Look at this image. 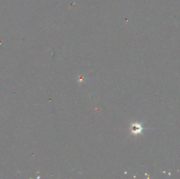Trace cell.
Segmentation results:
<instances>
[{
    "mask_svg": "<svg viewBox=\"0 0 180 179\" xmlns=\"http://www.w3.org/2000/svg\"><path fill=\"white\" fill-rule=\"evenodd\" d=\"M144 129L146 128L142 127V124L139 122L132 123L130 126L131 134L137 136L138 134H142V132Z\"/></svg>",
    "mask_w": 180,
    "mask_h": 179,
    "instance_id": "obj_1",
    "label": "cell"
}]
</instances>
